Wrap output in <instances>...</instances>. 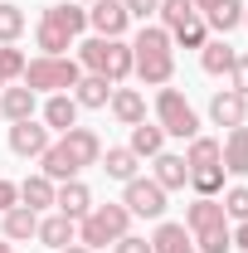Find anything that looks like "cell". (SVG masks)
Listing matches in <instances>:
<instances>
[{
	"label": "cell",
	"instance_id": "277c9868",
	"mask_svg": "<svg viewBox=\"0 0 248 253\" xmlns=\"http://www.w3.org/2000/svg\"><path fill=\"white\" fill-rule=\"evenodd\" d=\"M83 78V63L73 59V54H34L30 63H25V88L39 97H49V93H73V83Z\"/></svg>",
	"mask_w": 248,
	"mask_h": 253
},
{
	"label": "cell",
	"instance_id": "e0dca14e",
	"mask_svg": "<svg viewBox=\"0 0 248 253\" xmlns=\"http://www.w3.org/2000/svg\"><path fill=\"white\" fill-rule=\"evenodd\" d=\"M107 112H112V122H117V126H136V122H146V93H141V88H112Z\"/></svg>",
	"mask_w": 248,
	"mask_h": 253
},
{
	"label": "cell",
	"instance_id": "7a4b0ae2",
	"mask_svg": "<svg viewBox=\"0 0 248 253\" xmlns=\"http://www.w3.org/2000/svg\"><path fill=\"white\" fill-rule=\"evenodd\" d=\"M88 30V5H78V0H59V5H49L44 15H39V25H34V49L39 54H68L78 39Z\"/></svg>",
	"mask_w": 248,
	"mask_h": 253
},
{
	"label": "cell",
	"instance_id": "5b68a950",
	"mask_svg": "<svg viewBox=\"0 0 248 253\" xmlns=\"http://www.w3.org/2000/svg\"><path fill=\"white\" fill-rule=\"evenodd\" d=\"M122 234H131V210L122 200H107V205H93L83 219H78V244L83 249H112Z\"/></svg>",
	"mask_w": 248,
	"mask_h": 253
},
{
	"label": "cell",
	"instance_id": "e575fe53",
	"mask_svg": "<svg viewBox=\"0 0 248 253\" xmlns=\"http://www.w3.org/2000/svg\"><path fill=\"white\" fill-rule=\"evenodd\" d=\"M25 49H15V44H0V83H20L25 78Z\"/></svg>",
	"mask_w": 248,
	"mask_h": 253
},
{
	"label": "cell",
	"instance_id": "74e56055",
	"mask_svg": "<svg viewBox=\"0 0 248 253\" xmlns=\"http://www.w3.org/2000/svg\"><path fill=\"white\" fill-rule=\"evenodd\" d=\"M229 88L248 97V54H239V59H234V68H229Z\"/></svg>",
	"mask_w": 248,
	"mask_h": 253
},
{
	"label": "cell",
	"instance_id": "ba28073f",
	"mask_svg": "<svg viewBox=\"0 0 248 253\" xmlns=\"http://www.w3.org/2000/svg\"><path fill=\"white\" fill-rule=\"evenodd\" d=\"M122 205L131 210V219H165L170 195L156 185L151 175H136V180H126V185H122Z\"/></svg>",
	"mask_w": 248,
	"mask_h": 253
},
{
	"label": "cell",
	"instance_id": "4316f807",
	"mask_svg": "<svg viewBox=\"0 0 248 253\" xmlns=\"http://www.w3.org/2000/svg\"><path fill=\"white\" fill-rule=\"evenodd\" d=\"M54 180H49V175H44V170H39V175H25V180H20V205H30L34 214H49V210H54Z\"/></svg>",
	"mask_w": 248,
	"mask_h": 253
},
{
	"label": "cell",
	"instance_id": "d6986e66",
	"mask_svg": "<svg viewBox=\"0 0 248 253\" xmlns=\"http://www.w3.org/2000/svg\"><path fill=\"white\" fill-rule=\"evenodd\" d=\"M34 234H39V214H34L30 205H10V210L0 214V239H10V244H30Z\"/></svg>",
	"mask_w": 248,
	"mask_h": 253
},
{
	"label": "cell",
	"instance_id": "603a6c76",
	"mask_svg": "<svg viewBox=\"0 0 248 253\" xmlns=\"http://www.w3.org/2000/svg\"><path fill=\"white\" fill-rule=\"evenodd\" d=\"M54 210L68 214V219H83V214L93 210V190L83 185V180H63V185L54 190Z\"/></svg>",
	"mask_w": 248,
	"mask_h": 253
},
{
	"label": "cell",
	"instance_id": "836d02e7",
	"mask_svg": "<svg viewBox=\"0 0 248 253\" xmlns=\"http://www.w3.org/2000/svg\"><path fill=\"white\" fill-rule=\"evenodd\" d=\"M25 34V10L15 0H0V44H20Z\"/></svg>",
	"mask_w": 248,
	"mask_h": 253
},
{
	"label": "cell",
	"instance_id": "4fadbf2b",
	"mask_svg": "<svg viewBox=\"0 0 248 253\" xmlns=\"http://www.w3.org/2000/svg\"><path fill=\"white\" fill-rule=\"evenodd\" d=\"M39 117V93H30L25 83H5L0 88V122H30Z\"/></svg>",
	"mask_w": 248,
	"mask_h": 253
},
{
	"label": "cell",
	"instance_id": "ab89813d",
	"mask_svg": "<svg viewBox=\"0 0 248 253\" xmlns=\"http://www.w3.org/2000/svg\"><path fill=\"white\" fill-rule=\"evenodd\" d=\"M234 249H244V253H248V219H244V224H234Z\"/></svg>",
	"mask_w": 248,
	"mask_h": 253
},
{
	"label": "cell",
	"instance_id": "7bdbcfd3",
	"mask_svg": "<svg viewBox=\"0 0 248 253\" xmlns=\"http://www.w3.org/2000/svg\"><path fill=\"white\" fill-rule=\"evenodd\" d=\"M0 253H15V244H10V239H0Z\"/></svg>",
	"mask_w": 248,
	"mask_h": 253
},
{
	"label": "cell",
	"instance_id": "f6af8a7d",
	"mask_svg": "<svg viewBox=\"0 0 248 253\" xmlns=\"http://www.w3.org/2000/svg\"><path fill=\"white\" fill-rule=\"evenodd\" d=\"M78 5H93V0H78Z\"/></svg>",
	"mask_w": 248,
	"mask_h": 253
},
{
	"label": "cell",
	"instance_id": "ee69618b",
	"mask_svg": "<svg viewBox=\"0 0 248 253\" xmlns=\"http://www.w3.org/2000/svg\"><path fill=\"white\" fill-rule=\"evenodd\" d=\"M244 30H248V5H244Z\"/></svg>",
	"mask_w": 248,
	"mask_h": 253
},
{
	"label": "cell",
	"instance_id": "f546056e",
	"mask_svg": "<svg viewBox=\"0 0 248 253\" xmlns=\"http://www.w3.org/2000/svg\"><path fill=\"white\" fill-rule=\"evenodd\" d=\"M200 253H234V224H214V229H200L190 234Z\"/></svg>",
	"mask_w": 248,
	"mask_h": 253
},
{
	"label": "cell",
	"instance_id": "b9f144b4",
	"mask_svg": "<svg viewBox=\"0 0 248 253\" xmlns=\"http://www.w3.org/2000/svg\"><path fill=\"white\" fill-rule=\"evenodd\" d=\"M63 253H93V249H83V244H68V249H63Z\"/></svg>",
	"mask_w": 248,
	"mask_h": 253
},
{
	"label": "cell",
	"instance_id": "cb8c5ba5",
	"mask_svg": "<svg viewBox=\"0 0 248 253\" xmlns=\"http://www.w3.org/2000/svg\"><path fill=\"white\" fill-rule=\"evenodd\" d=\"M126 146H131V156L136 161H151L165 151V131L156 122H136V126H126Z\"/></svg>",
	"mask_w": 248,
	"mask_h": 253
},
{
	"label": "cell",
	"instance_id": "8d00e7d4",
	"mask_svg": "<svg viewBox=\"0 0 248 253\" xmlns=\"http://www.w3.org/2000/svg\"><path fill=\"white\" fill-rule=\"evenodd\" d=\"M112 253H151V239H146V234H122V239L112 244Z\"/></svg>",
	"mask_w": 248,
	"mask_h": 253
},
{
	"label": "cell",
	"instance_id": "9c48e42d",
	"mask_svg": "<svg viewBox=\"0 0 248 253\" xmlns=\"http://www.w3.org/2000/svg\"><path fill=\"white\" fill-rule=\"evenodd\" d=\"M49 141H54V131L39 122V117H30V122H10V131H5V146H10L20 161H39L44 151H49Z\"/></svg>",
	"mask_w": 248,
	"mask_h": 253
},
{
	"label": "cell",
	"instance_id": "44dd1931",
	"mask_svg": "<svg viewBox=\"0 0 248 253\" xmlns=\"http://www.w3.org/2000/svg\"><path fill=\"white\" fill-rule=\"evenodd\" d=\"M151 253H200V249H195V239H190L185 224H175V219H156Z\"/></svg>",
	"mask_w": 248,
	"mask_h": 253
},
{
	"label": "cell",
	"instance_id": "2e32d148",
	"mask_svg": "<svg viewBox=\"0 0 248 253\" xmlns=\"http://www.w3.org/2000/svg\"><path fill=\"white\" fill-rule=\"evenodd\" d=\"M59 141H63V146H68V156L78 161L83 170H88V166H97V161H102V136H97L93 126H68V131H63Z\"/></svg>",
	"mask_w": 248,
	"mask_h": 253
},
{
	"label": "cell",
	"instance_id": "ffe728a7",
	"mask_svg": "<svg viewBox=\"0 0 248 253\" xmlns=\"http://www.w3.org/2000/svg\"><path fill=\"white\" fill-rule=\"evenodd\" d=\"M39 170H44L54 185H63V180H78V175H83V166L68 156V146H63L59 136H54V141H49V151L39 156Z\"/></svg>",
	"mask_w": 248,
	"mask_h": 253
},
{
	"label": "cell",
	"instance_id": "f1b7e54d",
	"mask_svg": "<svg viewBox=\"0 0 248 253\" xmlns=\"http://www.w3.org/2000/svg\"><path fill=\"white\" fill-rule=\"evenodd\" d=\"M244 25V0H224L214 15H205V30L219 34V39H229V34Z\"/></svg>",
	"mask_w": 248,
	"mask_h": 253
},
{
	"label": "cell",
	"instance_id": "d590c367",
	"mask_svg": "<svg viewBox=\"0 0 248 253\" xmlns=\"http://www.w3.org/2000/svg\"><path fill=\"white\" fill-rule=\"evenodd\" d=\"M126 15H131V25H151V15L161 10V0H122Z\"/></svg>",
	"mask_w": 248,
	"mask_h": 253
},
{
	"label": "cell",
	"instance_id": "d4e9b609",
	"mask_svg": "<svg viewBox=\"0 0 248 253\" xmlns=\"http://www.w3.org/2000/svg\"><path fill=\"white\" fill-rule=\"evenodd\" d=\"M97 166H102L107 180H117V185H126V180L141 175V161L131 156V146H102V161H97Z\"/></svg>",
	"mask_w": 248,
	"mask_h": 253
},
{
	"label": "cell",
	"instance_id": "5bb4252c",
	"mask_svg": "<svg viewBox=\"0 0 248 253\" xmlns=\"http://www.w3.org/2000/svg\"><path fill=\"white\" fill-rule=\"evenodd\" d=\"M219 166H224V175H248V122L244 126H229V136L219 141Z\"/></svg>",
	"mask_w": 248,
	"mask_h": 253
},
{
	"label": "cell",
	"instance_id": "83f0119b",
	"mask_svg": "<svg viewBox=\"0 0 248 253\" xmlns=\"http://www.w3.org/2000/svg\"><path fill=\"white\" fill-rule=\"evenodd\" d=\"M214 224H229V219H224V205L195 195V200L185 205V229H190V234H200V229H214Z\"/></svg>",
	"mask_w": 248,
	"mask_h": 253
},
{
	"label": "cell",
	"instance_id": "ac0fdd59",
	"mask_svg": "<svg viewBox=\"0 0 248 253\" xmlns=\"http://www.w3.org/2000/svg\"><path fill=\"white\" fill-rule=\"evenodd\" d=\"M151 180L165 190V195H170V190H185V185H190V166H185V156H175V151L151 156Z\"/></svg>",
	"mask_w": 248,
	"mask_h": 253
},
{
	"label": "cell",
	"instance_id": "7402d4cb",
	"mask_svg": "<svg viewBox=\"0 0 248 253\" xmlns=\"http://www.w3.org/2000/svg\"><path fill=\"white\" fill-rule=\"evenodd\" d=\"M112 88H117V83H107V78H97V73H83V78L73 83V102H78L83 112H102V107L112 102Z\"/></svg>",
	"mask_w": 248,
	"mask_h": 253
},
{
	"label": "cell",
	"instance_id": "6da1fadb",
	"mask_svg": "<svg viewBox=\"0 0 248 253\" xmlns=\"http://www.w3.org/2000/svg\"><path fill=\"white\" fill-rule=\"evenodd\" d=\"M131 78L141 88H165L175 78V44L161 25H141L131 34Z\"/></svg>",
	"mask_w": 248,
	"mask_h": 253
},
{
	"label": "cell",
	"instance_id": "60d3db41",
	"mask_svg": "<svg viewBox=\"0 0 248 253\" xmlns=\"http://www.w3.org/2000/svg\"><path fill=\"white\" fill-rule=\"evenodd\" d=\"M219 5H224V0H195V10H200V20H205V15H214Z\"/></svg>",
	"mask_w": 248,
	"mask_h": 253
},
{
	"label": "cell",
	"instance_id": "484cf974",
	"mask_svg": "<svg viewBox=\"0 0 248 253\" xmlns=\"http://www.w3.org/2000/svg\"><path fill=\"white\" fill-rule=\"evenodd\" d=\"M234 59H239V49L229 44V39H205V49H200V68L209 73V78H229V68H234Z\"/></svg>",
	"mask_w": 248,
	"mask_h": 253
},
{
	"label": "cell",
	"instance_id": "d6a6232c",
	"mask_svg": "<svg viewBox=\"0 0 248 253\" xmlns=\"http://www.w3.org/2000/svg\"><path fill=\"white\" fill-rule=\"evenodd\" d=\"M219 205H224V219H229V224H244L248 219V185H244V180H239V185H224Z\"/></svg>",
	"mask_w": 248,
	"mask_h": 253
},
{
	"label": "cell",
	"instance_id": "1f68e13d",
	"mask_svg": "<svg viewBox=\"0 0 248 253\" xmlns=\"http://www.w3.org/2000/svg\"><path fill=\"white\" fill-rule=\"evenodd\" d=\"M190 190L205 195V200H219V195H224V166H200V170H190Z\"/></svg>",
	"mask_w": 248,
	"mask_h": 253
},
{
	"label": "cell",
	"instance_id": "f35d334b",
	"mask_svg": "<svg viewBox=\"0 0 248 253\" xmlns=\"http://www.w3.org/2000/svg\"><path fill=\"white\" fill-rule=\"evenodd\" d=\"M10 205H20V180H5V175H0V214H5Z\"/></svg>",
	"mask_w": 248,
	"mask_h": 253
},
{
	"label": "cell",
	"instance_id": "30bf717a",
	"mask_svg": "<svg viewBox=\"0 0 248 253\" xmlns=\"http://www.w3.org/2000/svg\"><path fill=\"white\" fill-rule=\"evenodd\" d=\"M88 30L102 34V39H126L131 15H126L122 0H93V5H88Z\"/></svg>",
	"mask_w": 248,
	"mask_h": 253
},
{
	"label": "cell",
	"instance_id": "7c38bea8",
	"mask_svg": "<svg viewBox=\"0 0 248 253\" xmlns=\"http://www.w3.org/2000/svg\"><path fill=\"white\" fill-rule=\"evenodd\" d=\"M78 112H83V107L73 102V93H49L44 102H39V122L49 126L54 136H63L68 126H78Z\"/></svg>",
	"mask_w": 248,
	"mask_h": 253
},
{
	"label": "cell",
	"instance_id": "52a82bcc",
	"mask_svg": "<svg viewBox=\"0 0 248 253\" xmlns=\"http://www.w3.org/2000/svg\"><path fill=\"white\" fill-rule=\"evenodd\" d=\"M156 126L165 131V136H180V141H190V136H200V112L190 107V97L180 93V88H156Z\"/></svg>",
	"mask_w": 248,
	"mask_h": 253
},
{
	"label": "cell",
	"instance_id": "4dcf8cb0",
	"mask_svg": "<svg viewBox=\"0 0 248 253\" xmlns=\"http://www.w3.org/2000/svg\"><path fill=\"white\" fill-rule=\"evenodd\" d=\"M185 166H190V170H200V166H219V141H214V136H205V131L190 136V141H185Z\"/></svg>",
	"mask_w": 248,
	"mask_h": 253
},
{
	"label": "cell",
	"instance_id": "9a60e30c",
	"mask_svg": "<svg viewBox=\"0 0 248 253\" xmlns=\"http://www.w3.org/2000/svg\"><path fill=\"white\" fill-rule=\"evenodd\" d=\"M209 122L214 126H244L248 122V97L234 93V88H219L209 97Z\"/></svg>",
	"mask_w": 248,
	"mask_h": 253
},
{
	"label": "cell",
	"instance_id": "8fae6325",
	"mask_svg": "<svg viewBox=\"0 0 248 253\" xmlns=\"http://www.w3.org/2000/svg\"><path fill=\"white\" fill-rule=\"evenodd\" d=\"M39 244L49 253H63L68 244H78V219H68L59 210H49V214H39V234H34Z\"/></svg>",
	"mask_w": 248,
	"mask_h": 253
},
{
	"label": "cell",
	"instance_id": "3957f363",
	"mask_svg": "<svg viewBox=\"0 0 248 253\" xmlns=\"http://www.w3.org/2000/svg\"><path fill=\"white\" fill-rule=\"evenodd\" d=\"M73 49H78L83 73H97V78H107L117 88L131 78V39H102V34H93V39H78Z\"/></svg>",
	"mask_w": 248,
	"mask_h": 253
},
{
	"label": "cell",
	"instance_id": "8992f818",
	"mask_svg": "<svg viewBox=\"0 0 248 253\" xmlns=\"http://www.w3.org/2000/svg\"><path fill=\"white\" fill-rule=\"evenodd\" d=\"M161 30L170 34V44L175 49H205V20H200V10H195V0H161Z\"/></svg>",
	"mask_w": 248,
	"mask_h": 253
}]
</instances>
